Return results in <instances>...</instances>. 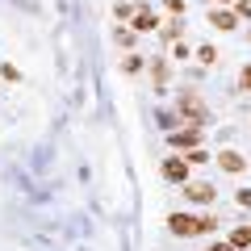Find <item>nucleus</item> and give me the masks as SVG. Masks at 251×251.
<instances>
[{"instance_id": "obj_1", "label": "nucleus", "mask_w": 251, "mask_h": 251, "mask_svg": "<svg viewBox=\"0 0 251 251\" xmlns=\"http://www.w3.org/2000/svg\"><path fill=\"white\" fill-rule=\"evenodd\" d=\"M168 230L180 239H193V234H214L218 218L214 214H168Z\"/></svg>"}, {"instance_id": "obj_2", "label": "nucleus", "mask_w": 251, "mask_h": 251, "mask_svg": "<svg viewBox=\"0 0 251 251\" xmlns=\"http://www.w3.org/2000/svg\"><path fill=\"white\" fill-rule=\"evenodd\" d=\"M176 113L184 117V122H193V126H205V122H209V109L201 105L197 97H180V105H176Z\"/></svg>"}, {"instance_id": "obj_3", "label": "nucleus", "mask_w": 251, "mask_h": 251, "mask_svg": "<svg viewBox=\"0 0 251 251\" xmlns=\"http://www.w3.org/2000/svg\"><path fill=\"white\" fill-rule=\"evenodd\" d=\"M188 168H193L188 159L168 155V159H163V180H172V184H188Z\"/></svg>"}, {"instance_id": "obj_4", "label": "nucleus", "mask_w": 251, "mask_h": 251, "mask_svg": "<svg viewBox=\"0 0 251 251\" xmlns=\"http://www.w3.org/2000/svg\"><path fill=\"white\" fill-rule=\"evenodd\" d=\"M168 143L176 147V151H193V147H201V126H184V130L168 134Z\"/></svg>"}, {"instance_id": "obj_5", "label": "nucleus", "mask_w": 251, "mask_h": 251, "mask_svg": "<svg viewBox=\"0 0 251 251\" xmlns=\"http://www.w3.org/2000/svg\"><path fill=\"white\" fill-rule=\"evenodd\" d=\"M209 25H214L218 34H230V29L239 25V13H234V9H222V4H214V9H209Z\"/></svg>"}, {"instance_id": "obj_6", "label": "nucleus", "mask_w": 251, "mask_h": 251, "mask_svg": "<svg viewBox=\"0 0 251 251\" xmlns=\"http://www.w3.org/2000/svg\"><path fill=\"white\" fill-rule=\"evenodd\" d=\"M159 25H163V21H159V13H155L151 4H138V9H134V29H138V34H151V29H159Z\"/></svg>"}, {"instance_id": "obj_7", "label": "nucleus", "mask_w": 251, "mask_h": 251, "mask_svg": "<svg viewBox=\"0 0 251 251\" xmlns=\"http://www.w3.org/2000/svg\"><path fill=\"white\" fill-rule=\"evenodd\" d=\"M214 163H218L222 172H230V176H243V172H247V159H243L239 151H218Z\"/></svg>"}, {"instance_id": "obj_8", "label": "nucleus", "mask_w": 251, "mask_h": 251, "mask_svg": "<svg viewBox=\"0 0 251 251\" xmlns=\"http://www.w3.org/2000/svg\"><path fill=\"white\" fill-rule=\"evenodd\" d=\"M218 193H214V184H184V201H193V205H209Z\"/></svg>"}, {"instance_id": "obj_9", "label": "nucleus", "mask_w": 251, "mask_h": 251, "mask_svg": "<svg viewBox=\"0 0 251 251\" xmlns=\"http://www.w3.org/2000/svg\"><path fill=\"white\" fill-rule=\"evenodd\" d=\"M113 38H117V46H122V50H130V46H134V38H138V29H134V25H117Z\"/></svg>"}, {"instance_id": "obj_10", "label": "nucleus", "mask_w": 251, "mask_h": 251, "mask_svg": "<svg viewBox=\"0 0 251 251\" xmlns=\"http://www.w3.org/2000/svg\"><path fill=\"white\" fill-rule=\"evenodd\" d=\"M151 80L159 84V88L168 84V59H151Z\"/></svg>"}, {"instance_id": "obj_11", "label": "nucleus", "mask_w": 251, "mask_h": 251, "mask_svg": "<svg viewBox=\"0 0 251 251\" xmlns=\"http://www.w3.org/2000/svg\"><path fill=\"white\" fill-rule=\"evenodd\" d=\"M226 243H230L234 251H239V247H251V226H239V230H234V234H230Z\"/></svg>"}, {"instance_id": "obj_12", "label": "nucleus", "mask_w": 251, "mask_h": 251, "mask_svg": "<svg viewBox=\"0 0 251 251\" xmlns=\"http://www.w3.org/2000/svg\"><path fill=\"white\" fill-rule=\"evenodd\" d=\"M180 34H184V25H180V21H168V25H159V38H163V42H168V46L176 42Z\"/></svg>"}, {"instance_id": "obj_13", "label": "nucleus", "mask_w": 251, "mask_h": 251, "mask_svg": "<svg viewBox=\"0 0 251 251\" xmlns=\"http://www.w3.org/2000/svg\"><path fill=\"white\" fill-rule=\"evenodd\" d=\"M143 67H147V63L138 59V54H130V59L122 63V72H126V75H138V72H143Z\"/></svg>"}, {"instance_id": "obj_14", "label": "nucleus", "mask_w": 251, "mask_h": 251, "mask_svg": "<svg viewBox=\"0 0 251 251\" xmlns=\"http://www.w3.org/2000/svg\"><path fill=\"white\" fill-rule=\"evenodd\" d=\"M197 59L205 63V67H214V63H218V50H214V46H201V50H197Z\"/></svg>"}, {"instance_id": "obj_15", "label": "nucleus", "mask_w": 251, "mask_h": 251, "mask_svg": "<svg viewBox=\"0 0 251 251\" xmlns=\"http://www.w3.org/2000/svg\"><path fill=\"white\" fill-rule=\"evenodd\" d=\"M184 159H188V163H193V168H197V163H205V159H209V155H205V151H201V147H193V151H184Z\"/></svg>"}, {"instance_id": "obj_16", "label": "nucleus", "mask_w": 251, "mask_h": 251, "mask_svg": "<svg viewBox=\"0 0 251 251\" xmlns=\"http://www.w3.org/2000/svg\"><path fill=\"white\" fill-rule=\"evenodd\" d=\"M234 205H239V209H251V188H239V193H234Z\"/></svg>"}, {"instance_id": "obj_17", "label": "nucleus", "mask_w": 251, "mask_h": 251, "mask_svg": "<svg viewBox=\"0 0 251 251\" xmlns=\"http://www.w3.org/2000/svg\"><path fill=\"white\" fill-rule=\"evenodd\" d=\"M163 9H168L172 17H180V13H184V0H163Z\"/></svg>"}, {"instance_id": "obj_18", "label": "nucleus", "mask_w": 251, "mask_h": 251, "mask_svg": "<svg viewBox=\"0 0 251 251\" xmlns=\"http://www.w3.org/2000/svg\"><path fill=\"white\" fill-rule=\"evenodd\" d=\"M234 13H239V21L251 17V0H239V4H234Z\"/></svg>"}, {"instance_id": "obj_19", "label": "nucleus", "mask_w": 251, "mask_h": 251, "mask_svg": "<svg viewBox=\"0 0 251 251\" xmlns=\"http://www.w3.org/2000/svg\"><path fill=\"white\" fill-rule=\"evenodd\" d=\"M172 54H176V59H188V46H184V42L176 38V42H172Z\"/></svg>"}, {"instance_id": "obj_20", "label": "nucleus", "mask_w": 251, "mask_h": 251, "mask_svg": "<svg viewBox=\"0 0 251 251\" xmlns=\"http://www.w3.org/2000/svg\"><path fill=\"white\" fill-rule=\"evenodd\" d=\"M243 88L251 92V67H243Z\"/></svg>"}, {"instance_id": "obj_21", "label": "nucleus", "mask_w": 251, "mask_h": 251, "mask_svg": "<svg viewBox=\"0 0 251 251\" xmlns=\"http://www.w3.org/2000/svg\"><path fill=\"white\" fill-rule=\"evenodd\" d=\"M209 251H234V247H230V243H218V247H209Z\"/></svg>"}, {"instance_id": "obj_22", "label": "nucleus", "mask_w": 251, "mask_h": 251, "mask_svg": "<svg viewBox=\"0 0 251 251\" xmlns=\"http://www.w3.org/2000/svg\"><path fill=\"white\" fill-rule=\"evenodd\" d=\"M214 4H226V0H214Z\"/></svg>"}]
</instances>
